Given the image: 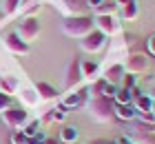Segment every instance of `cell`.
Listing matches in <instances>:
<instances>
[{
    "label": "cell",
    "instance_id": "5",
    "mask_svg": "<svg viewBox=\"0 0 155 144\" xmlns=\"http://www.w3.org/2000/svg\"><path fill=\"white\" fill-rule=\"evenodd\" d=\"M16 33H18L25 42H29V40H33V38H38V35H40V20H38L36 16H25V18H22V22L18 25Z\"/></svg>",
    "mask_w": 155,
    "mask_h": 144
},
{
    "label": "cell",
    "instance_id": "34",
    "mask_svg": "<svg viewBox=\"0 0 155 144\" xmlns=\"http://www.w3.org/2000/svg\"><path fill=\"white\" fill-rule=\"evenodd\" d=\"M126 2H133V0H115V5H117V7H122V5H126Z\"/></svg>",
    "mask_w": 155,
    "mask_h": 144
},
{
    "label": "cell",
    "instance_id": "33",
    "mask_svg": "<svg viewBox=\"0 0 155 144\" xmlns=\"http://www.w3.org/2000/svg\"><path fill=\"white\" fill-rule=\"evenodd\" d=\"M42 122H53V111H49V113L45 115V120H42Z\"/></svg>",
    "mask_w": 155,
    "mask_h": 144
},
{
    "label": "cell",
    "instance_id": "2",
    "mask_svg": "<svg viewBox=\"0 0 155 144\" xmlns=\"http://www.w3.org/2000/svg\"><path fill=\"white\" fill-rule=\"evenodd\" d=\"M89 109L91 115L97 120V122H109L113 120V109H115V102L111 98H104V95H97L89 102Z\"/></svg>",
    "mask_w": 155,
    "mask_h": 144
},
{
    "label": "cell",
    "instance_id": "26",
    "mask_svg": "<svg viewBox=\"0 0 155 144\" xmlns=\"http://www.w3.org/2000/svg\"><path fill=\"white\" fill-rule=\"evenodd\" d=\"M13 89H16V84H13L11 80H7V78H0V91L7 93V95H11Z\"/></svg>",
    "mask_w": 155,
    "mask_h": 144
},
{
    "label": "cell",
    "instance_id": "19",
    "mask_svg": "<svg viewBox=\"0 0 155 144\" xmlns=\"http://www.w3.org/2000/svg\"><path fill=\"white\" fill-rule=\"evenodd\" d=\"M67 7L73 11V16H84L89 11V2L87 0H64Z\"/></svg>",
    "mask_w": 155,
    "mask_h": 144
},
{
    "label": "cell",
    "instance_id": "9",
    "mask_svg": "<svg viewBox=\"0 0 155 144\" xmlns=\"http://www.w3.org/2000/svg\"><path fill=\"white\" fill-rule=\"evenodd\" d=\"M93 22H95V29H100L104 35H113L120 31V25L113 16H95Z\"/></svg>",
    "mask_w": 155,
    "mask_h": 144
},
{
    "label": "cell",
    "instance_id": "7",
    "mask_svg": "<svg viewBox=\"0 0 155 144\" xmlns=\"http://www.w3.org/2000/svg\"><path fill=\"white\" fill-rule=\"evenodd\" d=\"M89 98H91V89L89 86H80L75 93H69L64 98L62 106H64V109H80V106H84L89 102Z\"/></svg>",
    "mask_w": 155,
    "mask_h": 144
},
{
    "label": "cell",
    "instance_id": "17",
    "mask_svg": "<svg viewBox=\"0 0 155 144\" xmlns=\"http://www.w3.org/2000/svg\"><path fill=\"white\" fill-rule=\"evenodd\" d=\"M93 11H95V16H113L117 11V5H115V0H102Z\"/></svg>",
    "mask_w": 155,
    "mask_h": 144
},
{
    "label": "cell",
    "instance_id": "25",
    "mask_svg": "<svg viewBox=\"0 0 155 144\" xmlns=\"http://www.w3.org/2000/svg\"><path fill=\"white\" fill-rule=\"evenodd\" d=\"M27 135L22 133V131H13L11 135H9V144H27Z\"/></svg>",
    "mask_w": 155,
    "mask_h": 144
},
{
    "label": "cell",
    "instance_id": "10",
    "mask_svg": "<svg viewBox=\"0 0 155 144\" xmlns=\"http://www.w3.org/2000/svg\"><path fill=\"white\" fill-rule=\"evenodd\" d=\"M82 69H80V60L78 58H73L71 64H69V71H67V78H64V86L67 89H73V86H78L82 82Z\"/></svg>",
    "mask_w": 155,
    "mask_h": 144
},
{
    "label": "cell",
    "instance_id": "21",
    "mask_svg": "<svg viewBox=\"0 0 155 144\" xmlns=\"http://www.w3.org/2000/svg\"><path fill=\"white\" fill-rule=\"evenodd\" d=\"M40 124H42L40 120H29L22 129H20V131H22V133L27 135V138H33V135H36V133L40 131Z\"/></svg>",
    "mask_w": 155,
    "mask_h": 144
},
{
    "label": "cell",
    "instance_id": "3",
    "mask_svg": "<svg viewBox=\"0 0 155 144\" xmlns=\"http://www.w3.org/2000/svg\"><path fill=\"white\" fill-rule=\"evenodd\" d=\"M107 40H109V35H104L100 29H93V31H89L87 35L80 38V49L87 53H97L107 47Z\"/></svg>",
    "mask_w": 155,
    "mask_h": 144
},
{
    "label": "cell",
    "instance_id": "1",
    "mask_svg": "<svg viewBox=\"0 0 155 144\" xmlns=\"http://www.w3.org/2000/svg\"><path fill=\"white\" fill-rule=\"evenodd\" d=\"M93 29H95V22L89 13H84V16H69L62 22V31L67 35H71V38H82V35H87Z\"/></svg>",
    "mask_w": 155,
    "mask_h": 144
},
{
    "label": "cell",
    "instance_id": "13",
    "mask_svg": "<svg viewBox=\"0 0 155 144\" xmlns=\"http://www.w3.org/2000/svg\"><path fill=\"white\" fill-rule=\"evenodd\" d=\"M78 135H80V131H78L75 124H64V126L60 129L58 140H60L62 144H73V142H78Z\"/></svg>",
    "mask_w": 155,
    "mask_h": 144
},
{
    "label": "cell",
    "instance_id": "32",
    "mask_svg": "<svg viewBox=\"0 0 155 144\" xmlns=\"http://www.w3.org/2000/svg\"><path fill=\"white\" fill-rule=\"evenodd\" d=\"M42 144H62V142H60L58 138H47V140L42 142Z\"/></svg>",
    "mask_w": 155,
    "mask_h": 144
},
{
    "label": "cell",
    "instance_id": "16",
    "mask_svg": "<svg viewBox=\"0 0 155 144\" xmlns=\"http://www.w3.org/2000/svg\"><path fill=\"white\" fill-rule=\"evenodd\" d=\"M120 16H122V20H135V18L140 16V7H137V2L133 0V2L122 5V7H120Z\"/></svg>",
    "mask_w": 155,
    "mask_h": 144
},
{
    "label": "cell",
    "instance_id": "35",
    "mask_svg": "<svg viewBox=\"0 0 155 144\" xmlns=\"http://www.w3.org/2000/svg\"><path fill=\"white\" fill-rule=\"evenodd\" d=\"M149 95H151V98H153V100H155V84H153V86H151V91H149Z\"/></svg>",
    "mask_w": 155,
    "mask_h": 144
},
{
    "label": "cell",
    "instance_id": "11",
    "mask_svg": "<svg viewBox=\"0 0 155 144\" xmlns=\"http://www.w3.org/2000/svg\"><path fill=\"white\" fill-rule=\"evenodd\" d=\"M135 106L133 104H115V109H113V118L117 120H122V122H131V120H135Z\"/></svg>",
    "mask_w": 155,
    "mask_h": 144
},
{
    "label": "cell",
    "instance_id": "14",
    "mask_svg": "<svg viewBox=\"0 0 155 144\" xmlns=\"http://www.w3.org/2000/svg\"><path fill=\"white\" fill-rule=\"evenodd\" d=\"M133 106H135V111H151L153 98L149 93H137V95H133Z\"/></svg>",
    "mask_w": 155,
    "mask_h": 144
},
{
    "label": "cell",
    "instance_id": "28",
    "mask_svg": "<svg viewBox=\"0 0 155 144\" xmlns=\"http://www.w3.org/2000/svg\"><path fill=\"white\" fill-rule=\"evenodd\" d=\"M22 100H25V102H36V100H38V93H36V89H27V91H22Z\"/></svg>",
    "mask_w": 155,
    "mask_h": 144
},
{
    "label": "cell",
    "instance_id": "6",
    "mask_svg": "<svg viewBox=\"0 0 155 144\" xmlns=\"http://www.w3.org/2000/svg\"><path fill=\"white\" fill-rule=\"evenodd\" d=\"M146 69H149V55L146 53H131L124 60V71L126 73L140 75V73H144Z\"/></svg>",
    "mask_w": 155,
    "mask_h": 144
},
{
    "label": "cell",
    "instance_id": "23",
    "mask_svg": "<svg viewBox=\"0 0 155 144\" xmlns=\"http://www.w3.org/2000/svg\"><path fill=\"white\" fill-rule=\"evenodd\" d=\"M104 86H107V80H104V78H97V80L89 86V89H91V98L102 95V93H104Z\"/></svg>",
    "mask_w": 155,
    "mask_h": 144
},
{
    "label": "cell",
    "instance_id": "12",
    "mask_svg": "<svg viewBox=\"0 0 155 144\" xmlns=\"http://www.w3.org/2000/svg\"><path fill=\"white\" fill-rule=\"evenodd\" d=\"M124 64H111V67L104 71V80L107 82H111V84H117L120 86V82H122V78H124Z\"/></svg>",
    "mask_w": 155,
    "mask_h": 144
},
{
    "label": "cell",
    "instance_id": "24",
    "mask_svg": "<svg viewBox=\"0 0 155 144\" xmlns=\"http://www.w3.org/2000/svg\"><path fill=\"white\" fill-rule=\"evenodd\" d=\"M120 86H124V89H133V86H137V75L133 73H124L122 82H120Z\"/></svg>",
    "mask_w": 155,
    "mask_h": 144
},
{
    "label": "cell",
    "instance_id": "4",
    "mask_svg": "<svg viewBox=\"0 0 155 144\" xmlns=\"http://www.w3.org/2000/svg\"><path fill=\"white\" fill-rule=\"evenodd\" d=\"M2 120H5V124L13 129V131H20L27 122H29V113H27L22 106H16V104H11L7 111H2Z\"/></svg>",
    "mask_w": 155,
    "mask_h": 144
},
{
    "label": "cell",
    "instance_id": "15",
    "mask_svg": "<svg viewBox=\"0 0 155 144\" xmlns=\"http://www.w3.org/2000/svg\"><path fill=\"white\" fill-rule=\"evenodd\" d=\"M36 93H38L42 100H53V98H58V89L51 86L49 82H38V84H36Z\"/></svg>",
    "mask_w": 155,
    "mask_h": 144
},
{
    "label": "cell",
    "instance_id": "30",
    "mask_svg": "<svg viewBox=\"0 0 155 144\" xmlns=\"http://www.w3.org/2000/svg\"><path fill=\"white\" fill-rule=\"evenodd\" d=\"M146 51H149V55H155V33L146 40Z\"/></svg>",
    "mask_w": 155,
    "mask_h": 144
},
{
    "label": "cell",
    "instance_id": "20",
    "mask_svg": "<svg viewBox=\"0 0 155 144\" xmlns=\"http://www.w3.org/2000/svg\"><path fill=\"white\" fill-rule=\"evenodd\" d=\"M80 69H82V75L91 78V75L97 73V69H100V67H97L95 60H89V58H87V60H80Z\"/></svg>",
    "mask_w": 155,
    "mask_h": 144
},
{
    "label": "cell",
    "instance_id": "38",
    "mask_svg": "<svg viewBox=\"0 0 155 144\" xmlns=\"http://www.w3.org/2000/svg\"><path fill=\"white\" fill-rule=\"evenodd\" d=\"M73 144H80V142H73Z\"/></svg>",
    "mask_w": 155,
    "mask_h": 144
},
{
    "label": "cell",
    "instance_id": "27",
    "mask_svg": "<svg viewBox=\"0 0 155 144\" xmlns=\"http://www.w3.org/2000/svg\"><path fill=\"white\" fill-rule=\"evenodd\" d=\"M11 104H13L11 95H7V93H2V91H0V113H2V111H7Z\"/></svg>",
    "mask_w": 155,
    "mask_h": 144
},
{
    "label": "cell",
    "instance_id": "37",
    "mask_svg": "<svg viewBox=\"0 0 155 144\" xmlns=\"http://www.w3.org/2000/svg\"><path fill=\"white\" fill-rule=\"evenodd\" d=\"M2 20H5V13H2V11H0V22H2Z\"/></svg>",
    "mask_w": 155,
    "mask_h": 144
},
{
    "label": "cell",
    "instance_id": "31",
    "mask_svg": "<svg viewBox=\"0 0 155 144\" xmlns=\"http://www.w3.org/2000/svg\"><path fill=\"white\" fill-rule=\"evenodd\" d=\"M117 144H137V142H133L131 138H126V135H120V138H115Z\"/></svg>",
    "mask_w": 155,
    "mask_h": 144
},
{
    "label": "cell",
    "instance_id": "29",
    "mask_svg": "<svg viewBox=\"0 0 155 144\" xmlns=\"http://www.w3.org/2000/svg\"><path fill=\"white\" fill-rule=\"evenodd\" d=\"M115 91H117V84H111V82H107V86H104V93H102V95H104V98H111V100H113Z\"/></svg>",
    "mask_w": 155,
    "mask_h": 144
},
{
    "label": "cell",
    "instance_id": "22",
    "mask_svg": "<svg viewBox=\"0 0 155 144\" xmlns=\"http://www.w3.org/2000/svg\"><path fill=\"white\" fill-rule=\"evenodd\" d=\"M20 2H22V0H2V13H5V16L16 13L20 9Z\"/></svg>",
    "mask_w": 155,
    "mask_h": 144
},
{
    "label": "cell",
    "instance_id": "8",
    "mask_svg": "<svg viewBox=\"0 0 155 144\" xmlns=\"http://www.w3.org/2000/svg\"><path fill=\"white\" fill-rule=\"evenodd\" d=\"M5 45H7V49H9L11 53H16V55H27V53L31 51L29 42H25L16 31H9V33L5 35Z\"/></svg>",
    "mask_w": 155,
    "mask_h": 144
},
{
    "label": "cell",
    "instance_id": "36",
    "mask_svg": "<svg viewBox=\"0 0 155 144\" xmlns=\"http://www.w3.org/2000/svg\"><path fill=\"white\" fill-rule=\"evenodd\" d=\"M151 111H153V115H155V100H153V106H151Z\"/></svg>",
    "mask_w": 155,
    "mask_h": 144
},
{
    "label": "cell",
    "instance_id": "18",
    "mask_svg": "<svg viewBox=\"0 0 155 144\" xmlns=\"http://www.w3.org/2000/svg\"><path fill=\"white\" fill-rule=\"evenodd\" d=\"M113 102L115 104H133V93H131V89L117 86V91H115V95H113Z\"/></svg>",
    "mask_w": 155,
    "mask_h": 144
}]
</instances>
